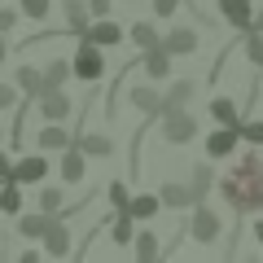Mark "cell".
I'll use <instances>...</instances> for the list:
<instances>
[{"label":"cell","instance_id":"6da1fadb","mask_svg":"<svg viewBox=\"0 0 263 263\" xmlns=\"http://www.w3.org/2000/svg\"><path fill=\"white\" fill-rule=\"evenodd\" d=\"M219 193H224L228 206H237L246 215V211H263V167L254 154H246V158H237L233 176L219 180Z\"/></svg>","mask_w":263,"mask_h":263},{"label":"cell","instance_id":"7a4b0ae2","mask_svg":"<svg viewBox=\"0 0 263 263\" xmlns=\"http://www.w3.org/2000/svg\"><path fill=\"white\" fill-rule=\"evenodd\" d=\"M70 75L84 84H97L105 75V48H97L92 40H79V53L70 57Z\"/></svg>","mask_w":263,"mask_h":263},{"label":"cell","instance_id":"3957f363","mask_svg":"<svg viewBox=\"0 0 263 263\" xmlns=\"http://www.w3.org/2000/svg\"><path fill=\"white\" fill-rule=\"evenodd\" d=\"M224 233V224H219L215 206H206V202H193V219H189V237L202 246H215V237Z\"/></svg>","mask_w":263,"mask_h":263},{"label":"cell","instance_id":"277c9868","mask_svg":"<svg viewBox=\"0 0 263 263\" xmlns=\"http://www.w3.org/2000/svg\"><path fill=\"white\" fill-rule=\"evenodd\" d=\"M158 119H162V141L167 145H189L197 136V123H193L189 110H167V114H158Z\"/></svg>","mask_w":263,"mask_h":263},{"label":"cell","instance_id":"5b68a950","mask_svg":"<svg viewBox=\"0 0 263 263\" xmlns=\"http://www.w3.org/2000/svg\"><path fill=\"white\" fill-rule=\"evenodd\" d=\"M35 101H40V119H44V123H66V119H70V110H75L70 97H66L62 88H44Z\"/></svg>","mask_w":263,"mask_h":263},{"label":"cell","instance_id":"8992f818","mask_svg":"<svg viewBox=\"0 0 263 263\" xmlns=\"http://www.w3.org/2000/svg\"><path fill=\"white\" fill-rule=\"evenodd\" d=\"M40 241H44V254H53V259H62V254H70V224H66L62 215H53L48 219V228L40 233Z\"/></svg>","mask_w":263,"mask_h":263},{"label":"cell","instance_id":"52a82bcc","mask_svg":"<svg viewBox=\"0 0 263 263\" xmlns=\"http://www.w3.org/2000/svg\"><path fill=\"white\" fill-rule=\"evenodd\" d=\"M44 176H48V158L44 154H27V158H18L9 167V180H18V184H44Z\"/></svg>","mask_w":263,"mask_h":263},{"label":"cell","instance_id":"ba28073f","mask_svg":"<svg viewBox=\"0 0 263 263\" xmlns=\"http://www.w3.org/2000/svg\"><path fill=\"white\" fill-rule=\"evenodd\" d=\"M79 40H92L97 48H114V44H123V27L110 18V13H105V18H92V22H88Z\"/></svg>","mask_w":263,"mask_h":263},{"label":"cell","instance_id":"9c48e42d","mask_svg":"<svg viewBox=\"0 0 263 263\" xmlns=\"http://www.w3.org/2000/svg\"><path fill=\"white\" fill-rule=\"evenodd\" d=\"M57 171H62V184H79V180L88 176V154L79 149L75 141L62 149V162H57Z\"/></svg>","mask_w":263,"mask_h":263},{"label":"cell","instance_id":"30bf717a","mask_svg":"<svg viewBox=\"0 0 263 263\" xmlns=\"http://www.w3.org/2000/svg\"><path fill=\"white\" fill-rule=\"evenodd\" d=\"M141 70H145V79H149V84H162V79L171 75V53H167L162 44L145 48V53H141Z\"/></svg>","mask_w":263,"mask_h":263},{"label":"cell","instance_id":"8fae6325","mask_svg":"<svg viewBox=\"0 0 263 263\" xmlns=\"http://www.w3.org/2000/svg\"><path fill=\"white\" fill-rule=\"evenodd\" d=\"M237 145H241L237 127H224V123H219V127L206 136V158H233V154H237Z\"/></svg>","mask_w":263,"mask_h":263},{"label":"cell","instance_id":"7c38bea8","mask_svg":"<svg viewBox=\"0 0 263 263\" xmlns=\"http://www.w3.org/2000/svg\"><path fill=\"white\" fill-rule=\"evenodd\" d=\"M219 18H224L233 31H250L254 5H250V0H219Z\"/></svg>","mask_w":263,"mask_h":263},{"label":"cell","instance_id":"4fadbf2b","mask_svg":"<svg viewBox=\"0 0 263 263\" xmlns=\"http://www.w3.org/2000/svg\"><path fill=\"white\" fill-rule=\"evenodd\" d=\"M66 145H70V132H66L62 123H44V127L35 132V149L40 154H62Z\"/></svg>","mask_w":263,"mask_h":263},{"label":"cell","instance_id":"5bb4252c","mask_svg":"<svg viewBox=\"0 0 263 263\" xmlns=\"http://www.w3.org/2000/svg\"><path fill=\"white\" fill-rule=\"evenodd\" d=\"M158 202H162L167 211H189L197 197H193V189H189V184H180V180H167V184L158 189Z\"/></svg>","mask_w":263,"mask_h":263},{"label":"cell","instance_id":"9a60e30c","mask_svg":"<svg viewBox=\"0 0 263 263\" xmlns=\"http://www.w3.org/2000/svg\"><path fill=\"white\" fill-rule=\"evenodd\" d=\"M162 48H167L171 57H189V53H197V31H193V27H176V31H167V35H162Z\"/></svg>","mask_w":263,"mask_h":263},{"label":"cell","instance_id":"2e32d148","mask_svg":"<svg viewBox=\"0 0 263 263\" xmlns=\"http://www.w3.org/2000/svg\"><path fill=\"white\" fill-rule=\"evenodd\" d=\"M123 211H127L136 224H149V219L162 211V202H158V193H136V197H127V206H123Z\"/></svg>","mask_w":263,"mask_h":263},{"label":"cell","instance_id":"e0dca14e","mask_svg":"<svg viewBox=\"0 0 263 263\" xmlns=\"http://www.w3.org/2000/svg\"><path fill=\"white\" fill-rule=\"evenodd\" d=\"M127 97H132V105H136V110H141L145 119H158V110H162V92H158V88H149V84H136Z\"/></svg>","mask_w":263,"mask_h":263},{"label":"cell","instance_id":"ac0fdd59","mask_svg":"<svg viewBox=\"0 0 263 263\" xmlns=\"http://www.w3.org/2000/svg\"><path fill=\"white\" fill-rule=\"evenodd\" d=\"M62 13H66V31H70V35H84V27L92 22L88 0H62Z\"/></svg>","mask_w":263,"mask_h":263},{"label":"cell","instance_id":"d6986e66","mask_svg":"<svg viewBox=\"0 0 263 263\" xmlns=\"http://www.w3.org/2000/svg\"><path fill=\"white\" fill-rule=\"evenodd\" d=\"M18 237H27V241H40V233L48 228V219L53 215H44V211H18Z\"/></svg>","mask_w":263,"mask_h":263},{"label":"cell","instance_id":"ffe728a7","mask_svg":"<svg viewBox=\"0 0 263 263\" xmlns=\"http://www.w3.org/2000/svg\"><path fill=\"white\" fill-rule=\"evenodd\" d=\"M132 250H136V259H141V263L158 259L162 246H158V237H154V228H136V233H132Z\"/></svg>","mask_w":263,"mask_h":263},{"label":"cell","instance_id":"44dd1931","mask_svg":"<svg viewBox=\"0 0 263 263\" xmlns=\"http://www.w3.org/2000/svg\"><path fill=\"white\" fill-rule=\"evenodd\" d=\"M75 145L88 154V158H110V154H114V141L101 136V132H84V136H75Z\"/></svg>","mask_w":263,"mask_h":263},{"label":"cell","instance_id":"7402d4cb","mask_svg":"<svg viewBox=\"0 0 263 263\" xmlns=\"http://www.w3.org/2000/svg\"><path fill=\"white\" fill-rule=\"evenodd\" d=\"M193 92H197V88L189 84V79H180V84H171L167 92H162V110H158V114H167V110H184V105L193 101Z\"/></svg>","mask_w":263,"mask_h":263},{"label":"cell","instance_id":"603a6c76","mask_svg":"<svg viewBox=\"0 0 263 263\" xmlns=\"http://www.w3.org/2000/svg\"><path fill=\"white\" fill-rule=\"evenodd\" d=\"M13 84L22 88V97H27V101H35V97L44 92V75H40L35 66H18V79H13Z\"/></svg>","mask_w":263,"mask_h":263},{"label":"cell","instance_id":"cb8c5ba5","mask_svg":"<svg viewBox=\"0 0 263 263\" xmlns=\"http://www.w3.org/2000/svg\"><path fill=\"white\" fill-rule=\"evenodd\" d=\"M211 119L224 123V127H237V123H241V110H237V101H228V97H211Z\"/></svg>","mask_w":263,"mask_h":263},{"label":"cell","instance_id":"d4e9b609","mask_svg":"<svg viewBox=\"0 0 263 263\" xmlns=\"http://www.w3.org/2000/svg\"><path fill=\"white\" fill-rule=\"evenodd\" d=\"M18 211H22V184L0 180V215H18Z\"/></svg>","mask_w":263,"mask_h":263},{"label":"cell","instance_id":"484cf974","mask_svg":"<svg viewBox=\"0 0 263 263\" xmlns=\"http://www.w3.org/2000/svg\"><path fill=\"white\" fill-rule=\"evenodd\" d=\"M241 53H246V62L254 66V70H263V31H241Z\"/></svg>","mask_w":263,"mask_h":263},{"label":"cell","instance_id":"4316f807","mask_svg":"<svg viewBox=\"0 0 263 263\" xmlns=\"http://www.w3.org/2000/svg\"><path fill=\"white\" fill-rule=\"evenodd\" d=\"M132 233H136V219H132L127 211H119V215L110 219V241L114 246H132Z\"/></svg>","mask_w":263,"mask_h":263},{"label":"cell","instance_id":"83f0119b","mask_svg":"<svg viewBox=\"0 0 263 263\" xmlns=\"http://www.w3.org/2000/svg\"><path fill=\"white\" fill-rule=\"evenodd\" d=\"M189 189H193L197 202H206V193L215 189V167H206V162H202V167H193V180H189Z\"/></svg>","mask_w":263,"mask_h":263},{"label":"cell","instance_id":"f1b7e54d","mask_svg":"<svg viewBox=\"0 0 263 263\" xmlns=\"http://www.w3.org/2000/svg\"><path fill=\"white\" fill-rule=\"evenodd\" d=\"M127 40L141 48V53H145V48H154V44H162V35H158V27H154V22H136V27L127 31Z\"/></svg>","mask_w":263,"mask_h":263},{"label":"cell","instance_id":"f546056e","mask_svg":"<svg viewBox=\"0 0 263 263\" xmlns=\"http://www.w3.org/2000/svg\"><path fill=\"white\" fill-rule=\"evenodd\" d=\"M40 75H44V88H66V79H70V62H66V57H53Z\"/></svg>","mask_w":263,"mask_h":263},{"label":"cell","instance_id":"4dcf8cb0","mask_svg":"<svg viewBox=\"0 0 263 263\" xmlns=\"http://www.w3.org/2000/svg\"><path fill=\"white\" fill-rule=\"evenodd\" d=\"M40 211H44V215H62L66 211V193L62 189H40Z\"/></svg>","mask_w":263,"mask_h":263},{"label":"cell","instance_id":"1f68e13d","mask_svg":"<svg viewBox=\"0 0 263 263\" xmlns=\"http://www.w3.org/2000/svg\"><path fill=\"white\" fill-rule=\"evenodd\" d=\"M18 5H22V18H31V22H44L48 9H53V0H18Z\"/></svg>","mask_w":263,"mask_h":263},{"label":"cell","instance_id":"d6a6232c","mask_svg":"<svg viewBox=\"0 0 263 263\" xmlns=\"http://www.w3.org/2000/svg\"><path fill=\"white\" fill-rule=\"evenodd\" d=\"M237 136L254 149V145H263V123H259V119H254V123H237Z\"/></svg>","mask_w":263,"mask_h":263},{"label":"cell","instance_id":"836d02e7","mask_svg":"<svg viewBox=\"0 0 263 263\" xmlns=\"http://www.w3.org/2000/svg\"><path fill=\"white\" fill-rule=\"evenodd\" d=\"M105 193H110V202H114V211H123V206H127V197H132V193H127V184H123V180H114V184L105 189Z\"/></svg>","mask_w":263,"mask_h":263},{"label":"cell","instance_id":"e575fe53","mask_svg":"<svg viewBox=\"0 0 263 263\" xmlns=\"http://www.w3.org/2000/svg\"><path fill=\"white\" fill-rule=\"evenodd\" d=\"M18 105V84H0V110H13Z\"/></svg>","mask_w":263,"mask_h":263},{"label":"cell","instance_id":"d590c367","mask_svg":"<svg viewBox=\"0 0 263 263\" xmlns=\"http://www.w3.org/2000/svg\"><path fill=\"white\" fill-rule=\"evenodd\" d=\"M18 18H22L18 9H0V35H9V31L18 27Z\"/></svg>","mask_w":263,"mask_h":263},{"label":"cell","instance_id":"8d00e7d4","mask_svg":"<svg viewBox=\"0 0 263 263\" xmlns=\"http://www.w3.org/2000/svg\"><path fill=\"white\" fill-rule=\"evenodd\" d=\"M176 9H180V0H154V13L158 18H176Z\"/></svg>","mask_w":263,"mask_h":263},{"label":"cell","instance_id":"74e56055","mask_svg":"<svg viewBox=\"0 0 263 263\" xmlns=\"http://www.w3.org/2000/svg\"><path fill=\"white\" fill-rule=\"evenodd\" d=\"M110 5H114V0H88V13H92V18H105Z\"/></svg>","mask_w":263,"mask_h":263},{"label":"cell","instance_id":"f35d334b","mask_svg":"<svg viewBox=\"0 0 263 263\" xmlns=\"http://www.w3.org/2000/svg\"><path fill=\"white\" fill-rule=\"evenodd\" d=\"M9 167H13V158L5 149H0V180H9Z\"/></svg>","mask_w":263,"mask_h":263},{"label":"cell","instance_id":"ab89813d","mask_svg":"<svg viewBox=\"0 0 263 263\" xmlns=\"http://www.w3.org/2000/svg\"><path fill=\"white\" fill-rule=\"evenodd\" d=\"M250 27H254V31H263V9H254V18H250Z\"/></svg>","mask_w":263,"mask_h":263},{"label":"cell","instance_id":"60d3db41","mask_svg":"<svg viewBox=\"0 0 263 263\" xmlns=\"http://www.w3.org/2000/svg\"><path fill=\"white\" fill-rule=\"evenodd\" d=\"M5 57H9V44H5V35H0V66H5Z\"/></svg>","mask_w":263,"mask_h":263},{"label":"cell","instance_id":"b9f144b4","mask_svg":"<svg viewBox=\"0 0 263 263\" xmlns=\"http://www.w3.org/2000/svg\"><path fill=\"white\" fill-rule=\"evenodd\" d=\"M254 237H259V241H263V219H259V224H254Z\"/></svg>","mask_w":263,"mask_h":263}]
</instances>
